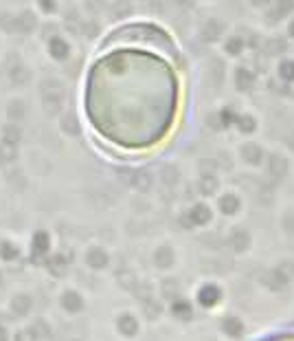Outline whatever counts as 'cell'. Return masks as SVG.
I'll list each match as a JSON object with an SVG mask.
<instances>
[{
  "label": "cell",
  "mask_w": 294,
  "mask_h": 341,
  "mask_svg": "<svg viewBox=\"0 0 294 341\" xmlns=\"http://www.w3.org/2000/svg\"><path fill=\"white\" fill-rule=\"evenodd\" d=\"M119 328H121V332L123 334H134L136 332V322L130 315H123L119 319Z\"/></svg>",
  "instance_id": "27"
},
{
  "label": "cell",
  "mask_w": 294,
  "mask_h": 341,
  "mask_svg": "<svg viewBox=\"0 0 294 341\" xmlns=\"http://www.w3.org/2000/svg\"><path fill=\"white\" fill-rule=\"evenodd\" d=\"M211 218H213V214H211V209L207 205H193V209L189 212V220L191 224H209Z\"/></svg>",
  "instance_id": "4"
},
{
  "label": "cell",
  "mask_w": 294,
  "mask_h": 341,
  "mask_svg": "<svg viewBox=\"0 0 294 341\" xmlns=\"http://www.w3.org/2000/svg\"><path fill=\"white\" fill-rule=\"evenodd\" d=\"M31 306V300L29 297H18V300H15V304H13V308L18 312H26V308Z\"/></svg>",
  "instance_id": "33"
},
{
  "label": "cell",
  "mask_w": 294,
  "mask_h": 341,
  "mask_svg": "<svg viewBox=\"0 0 294 341\" xmlns=\"http://www.w3.org/2000/svg\"><path fill=\"white\" fill-rule=\"evenodd\" d=\"M42 7L46 9V11H53V9H55V2L51 4V0H42Z\"/></svg>",
  "instance_id": "38"
},
{
  "label": "cell",
  "mask_w": 294,
  "mask_h": 341,
  "mask_svg": "<svg viewBox=\"0 0 294 341\" xmlns=\"http://www.w3.org/2000/svg\"><path fill=\"white\" fill-rule=\"evenodd\" d=\"M20 136H22V132H20V128H18V124H11V126H7V128L2 130V141L13 143V146L20 141Z\"/></svg>",
  "instance_id": "23"
},
{
  "label": "cell",
  "mask_w": 294,
  "mask_h": 341,
  "mask_svg": "<svg viewBox=\"0 0 294 341\" xmlns=\"http://www.w3.org/2000/svg\"><path fill=\"white\" fill-rule=\"evenodd\" d=\"M9 77H11V82H13L15 86H18V88H22V86H26V84H29L31 73H29V68H26V66L15 64V66H11Z\"/></svg>",
  "instance_id": "7"
},
{
  "label": "cell",
  "mask_w": 294,
  "mask_h": 341,
  "mask_svg": "<svg viewBox=\"0 0 294 341\" xmlns=\"http://www.w3.org/2000/svg\"><path fill=\"white\" fill-rule=\"evenodd\" d=\"M218 185H220V180L215 174H202L198 178V192L204 196H213L215 192H218Z\"/></svg>",
  "instance_id": "3"
},
{
  "label": "cell",
  "mask_w": 294,
  "mask_h": 341,
  "mask_svg": "<svg viewBox=\"0 0 294 341\" xmlns=\"http://www.w3.org/2000/svg\"><path fill=\"white\" fill-rule=\"evenodd\" d=\"M235 128L242 132V134H253L255 130H257V119L253 117V114H237L235 117Z\"/></svg>",
  "instance_id": "9"
},
{
  "label": "cell",
  "mask_w": 294,
  "mask_h": 341,
  "mask_svg": "<svg viewBox=\"0 0 294 341\" xmlns=\"http://www.w3.org/2000/svg\"><path fill=\"white\" fill-rule=\"evenodd\" d=\"M251 2H253V4H257V7H262V4H268L270 0H251Z\"/></svg>",
  "instance_id": "40"
},
{
  "label": "cell",
  "mask_w": 294,
  "mask_h": 341,
  "mask_svg": "<svg viewBox=\"0 0 294 341\" xmlns=\"http://www.w3.org/2000/svg\"><path fill=\"white\" fill-rule=\"evenodd\" d=\"M240 209V198L235 194H224L220 198V212L226 214V216H233V214Z\"/></svg>",
  "instance_id": "13"
},
{
  "label": "cell",
  "mask_w": 294,
  "mask_h": 341,
  "mask_svg": "<svg viewBox=\"0 0 294 341\" xmlns=\"http://www.w3.org/2000/svg\"><path fill=\"white\" fill-rule=\"evenodd\" d=\"M7 114H9V119L13 121V124H20V121L24 119V114H26L24 104L22 102H11L7 106Z\"/></svg>",
  "instance_id": "15"
},
{
  "label": "cell",
  "mask_w": 294,
  "mask_h": 341,
  "mask_svg": "<svg viewBox=\"0 0 294 341\" xmlns=\"http://www.w3.org/2000/svg\"><path fill=\"white\" fill-rule=\"evenodd\" d=\"M88 262H90L92 266H105V264H108V256H105L101 249H92L88 253Z\"/></svg>",
  "instance_id": "26"
},
{
  "label": "cell",
  "mask_w": 294,
  "mask_h": 341,
  "mask_svg": "<svg viewBox=\"0 0 294 341\" xmlns=\"http://www.w3.org/2000/svg\"><path fill=\"white\" fill-rule=\"evenodd\" d=\"M51 271H55L57 275H62V273L66 271V264H64L62 258H55V260L51 262Z\"/></svg>",
  "instance_id": "35"
},
{
  "label": "cell",
  "mask_w": 294,
  "mask_h": 341,
  "mask_svg": "<svg viewBox=\"0 0 294 341\" xmlns=\"http://www.w3.org/2000/svg\"><path fill=\"white\" fill-rule=\"evenodd\" d=\"M279 77L288 84H292L294 82V60H284V62L279 64Z\"/></svg>",
  "instance_id": "20"
},
{
  "label": "cell",
  "mask_w": 294,
  "mask_h": 341,
  "mask_svg": "<svg viewBox=\"0 0 294 341\" xmlns=\"http://www.w3.org/2000/svg\"><path fill=\"white\" fill-rule=\"evenodd\" d=\"M253 84H255V75H253V70H248V68H237L235 70V86L240 88V90H251L253 88Z\"/></svg>",
  "instance_id": "10"
},
{
  "label": "cell",
  "mask_w": 294,
  "mask_h": 341,
  "mask_svg": "<svg viewBox=\"0 0 294 341\" xmlns=\"http://www.w3.org/2000/svg\"><path fill=\"white\" fill-rule=\"evenodd\" d=\"M62 102L64 97H57V95H42V104H44V112L48 117H57L62 112Z\"/></svg>",
  "instance_id": "8"
},
{
  "label": "cell",
  "mask_w": 294,
  "mask_h": 341,
  "mask_svg": "<svg viewBox=\"0 0 294 341\" xmlns=\"http://www.w3.org/2000/svg\"><path fill=\"white\" fill-rule=\"evenodd\" d=\"M174 315H178L180 319H189L191 317V306L187 302H176L174 304Z\"/></svg>",
  "instance_id": "29"
},
{
  "label": "cell",
  "mask_w": 294,
  "mask_h": 341,
  "mask_svg": "<svg viewBox=\"0 0 294 341\" xmlns=\"http://www.w3.org/2000/svg\"><path fill=\"white\" fill-rule=\"evenodd\" d=\"M275 7H277V11H279V16L281 18H286L288 14H290V11L294 9V2L292 0H277L275 2Z\"/></svg>",
  "instance_id": "30"
},
{
  "label": "cell",
  "mask_w": 294,
  "mask_h": 341,
  "mask_svg": "<svg viewBox=\"0 0 294 341\" xmlns=\"http://www.w3.org/2000/svg\"><path fill=\"white\" fill-rule=\"evenodd\" d=\"M0 24H2L4 29H9V31H15V18L13 16H9V14H4L2 18H0Z\"/></svg>",
  "instance_id": "34"
},
{
  "label": "cell",
  "mask_w": 294,
  "mask_h": 341,
  "mask_svg": "<svg viewBox=\"0 0 294 341\" xmlns=\"http://www.w3.org/2000/svg\"><path fill=\"white\" fill-rule=\"evenodd\" d=\"M15 341H31V339H29V334H26V332H22V334H20V337L15 339Z\"/></svg>",
  "instance_id": "41"
},
{
  "label": "cell",
  "mask_w": 294,
  "mask_h": 341,
  "mask_svg": "<svg viewBox=\"0 0 294 341\" xmlns=\"http://www.w3.org/2000/svg\"><path fill=\"white\" fill-rule=\"evenodd\" d=\"M15 156H18V148H15L13 143H7V141L0 143V161L11 163V161H15Z\"/></svg>",
  "instance_id": "19"
},
{
  "label": "cell",
  "mask_w": 294,
  "mask_h": 341,
  "mask_svg": "<svg viewBox=\"0 0 294 341\" xmlns=\"http://www.w3.org/2000/svg\"><path fill=\"white\" fill-rule=\"evenodd\" d=\"M240 158H244V163H248V165H259L266 158V152L259 143L248 141L240 148Z\"/></svg>",
  "instance_id": "2"
},
{
  "label": "cell",
  "mask_w": 294,
  "mask_h": 341,
  "mask_svg": "<svg viewBox=\"0 0 294 341\" xmlns=\"http://www.w3.org/2000/svg\"><path fill=\"white\" fill-rule=\"evenodd\" d=\"M266 170L273 178H284L290 172V158L281 152H273L266 156Z\"/></svg>",
  "instance_id": "1"
},
{
  "label": "cell",
  "mask_w": 294,
  "mask_h": 341,
  "mask_svg": "<svg viewBox=\"0 0 294 341\" xmlns=\"http://www.w3.org/2000/svg\"><path fill=\"white\" fill-rule=\"evenodd\" d=\"M288 33H290V38L294 40V20L290 22V24H288Z\"/></svg>",
  "instance_id": "39"
},
{
  "label": "cell",
  "mask_w": 294,
  "mask_h": 341,
  "mask_svg": "<svg viewBox=\"0 0 294 341\" xmlns=\"http://www.w3.org/2000/svg\"><path fill=\"white\" fill-rule=\"evenodd\" d=\"M222 31H224L222 22H218V20H209L207 24H204V29H202V40H207V42H215V40H220Z\"/></svg>",
  "instance_id": "12"
},
{
  "label": "cell",
  "mask_w": 294,
  "mask_h": 341,
  "mask_svg": "<svg viewBox=\"0 0 294 341\" xmlns=\"http://www.w3.org/2000/svg\"><path fill=\"white\" fill-rule=\"evenodd\" d=\"M64 304H66V308H70V310H79L81 308V302H79V297H77L75 293H68L64 297Z\"/></svg>",
  "instance_id": "31"
},
{
  "label": "cell",
  "mask_w": 294,
  "mask_h": 341,
  "mask_svg": "<svg viewBox=\"0 0 294 341\" xmlns=\"http://www.w3.org/2000/svg\"><path fill=\"white\" fill-rule=\"evenodd\" d=\"M284 227H286V231L294 234V212H290V214H288V216L284 218Z\"/></svg>",
  "instance_id": "36"
},
{
  "label": "cell",
  "mask_w": 294,
  "mask_h": 341,
  "mask_svg": "<svg viewBox=\"0 0 294 341\" xmlns=\"http://www.w3.org/2000/svg\"><path fill=\"white\" fill-rule=\"evenodd\" d=\"M198 297H200V302H202L204 306H213L215 302L220 300V290L215 288V286H207V288L200 290V295H198Z\"/></svg>",
  "instance_id": "18"
},
{
  "label": "cell",
  "mask_w": 294,
  "mask_h": 341,
  "mask_svg": "<svg viewBox=\"0 0 294 341\" xmlns=\"http://www.w3.org/2000/svg\"><path fill=\"white\" fill-rule=\"evenodd\" d=\"M286 146L290 148V152L294 154V130L290 132V134H288V139H286Z\"/></svg>",
  "instance_id": "37"
},
{
  "label": "cell",
  "mask_w": 294,
  "mask_h": 341,
  "mask_svg": "<svg viewBox=\"0 0 294 341\" xmlns=\"http://www.w3.org/2000/svg\"><path fill=\"white\" fill-rule=\"evenodd\" d=\"M156 264L158 266H171L174 264V251L169 246H160L156 251Z\"/></svg>",
  "instance_id": "21"
},
{
  "label": "cell",
  "mask_w": 294,
  "mask_h": 341,
  "mask_svg": "<svg viewBox=\"0 0 294 341\" xmlns=\"http://www.w3.org/2000/svg\"><path fill=\"white\" fill-rule=\"evenodd\" d=\"M229 244L235 251H244L248 244H251V236H248V231H244V229H235L229 238Z\"/></svg>",
  "instance_id": "11"
},
{
  "label": "cell",
  "mask_w": 294,
  "mask_h": 341,
  "mask_svg": "<svg viewBox=\"0 0 294 341\" xmlns=\"http://www.w3.org/2000/svg\"><path fill=\"white\" fill-rule=\"evenodd\" d=\"M42 95H57L64 97V86L57 80H44L42 82Z\"/></svg>",
  "instance_id": "17"
},
{
  "label": "cell",
  "mask_w": 294,
  "mask_h": 341,
  "mask_svg": "<svg viewBox=\"0 0 294 341\" xmlns=\"http://www.w3.org/2000/svg\"><path fill=\"white\" fill-rule=\"evenodd\" d=\"M264 284H266V286H270L273 290H281V288H286L288 278H284V275H281V273L275 268L273 273H268V275L264 278Z\"/></svg>",
  "instance_id": "14"
},
{
  "label": "cell",
  "mask_w": 294,
  "mask_h": 341,
  "mask_svg": "<svg viewBox=\"0 0 294 341\" xmlns=\"http://www.w3.org/2000/svg\"><path fill=\"white\" fill-rule=\"evenodd\" d=\"M130 183L134 185L138 192H147L149 187H152L154 178H152V174H149L147 170H136V172H132V178H130Z\"/></svg>",
  "instance_id": "6"
},
{
  "label": "cell",
  "mask_w": 294,
  "mask_h": 341,
  "mask_svg": "<svg viewBox=\"0 0 294 341\" xmlns=\"http://www.w3.org/2000/svg\"><path fill=\"white\" fill-rule=\"evenodd\" d=\"M33 26H35V18H33L31 11H24L20 18H15V31H22V33H29Z\"/></svg>",
  "instance_id": "16"
},
{
  "label": "cell",
  "mask_w": 294,
  "mask_h": 341,
  "mask_svg": "<svg viewBox=\"0 0 294 341\" xmlns=\"http://www.w3.org/2000/svg\"><path fill=\"white\" fill-rule=\"evenodd\" d=\"M51 51L55 53V58H66V55H68V44L62 42L59 38H53L51 40Z\"/></svg>",
  "instance_id": "28"
},
{
  "label": "cell",
  "mask_w": 294,
  "mask_h": 341,
  "mask_svg": "<svg viewBox=\"0 0 294 341\" xmlns=\"http://www.w3.org/2000/svg\"><path fill=\"white\" fill-rule=\"evenodd\" d=\"M62 130L66 132V134H73V136L79 134V124H77V119L73 117V114H66V117L62 119Z\"/></svg>",
  "instance_id": "25"
},
{
  "label": "cell",
  "mask_w": 294,
  "mask_h": 341,
  "mask_svg": "<svg viewBox=\"0 0 294 341\" xmlns=\"http://www.w3.org/2000/svg\"><path fill=\"white\" fill-rule=\"evenodd\" d=\"M242 322L235 317H226L224 319V332L231 334V337H237V334H242Z\"/></svg>",
  "instance_id": "24"
},
{
  "label": "cell",
  "mask_w": 294,
  "mask_h": 341,
  "mask_svg": "<svg viewBox=\"0 0 294 341\" xmlns=\"http://www.w3.org/2000/svg\"><path fill=\"white\" fill-rule=\"evenodd\" d=\"M226 53L231 55H240L244 51V38L242 36H231L229 40H226Z\"/></svg>",
  "instance_id": "22"
},
{
  "label": "cell",
  "mask_w": 294,
  "mask_h": 341,
  "mask_svg": "<svg viewBox=\"0 0 294 341\" xmlns=\"http://www.w3.org/2000/svg\"><path fill=\"white\" fill-rule=\"evenodd\" d=\"M143 310H145L149 317H156L160 312V308H158V304H154L152 300H147V302H143Z\"/></svg>",
  "instance_id": "32"
},
{
  "label": "cell",
  "mask_w": 294,
  "mask_h": 341,
  "mask_svg": "<svg viewBox=\"0 0 294 341\" xmlns=\"http://www.w3.org/2000/svg\"><path fill=\"white\" fill-rule=\"evenodd\" d=\"M160 178H163V183L167 187H176L180 183V170L174 163H165L160 168Z\"/></svg>",
  "instance_id": "5"
}]
</instances>
